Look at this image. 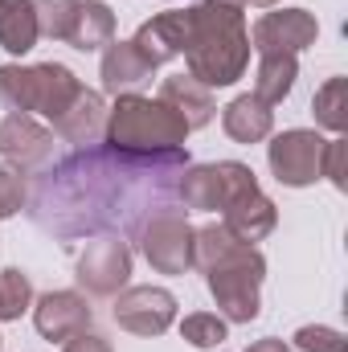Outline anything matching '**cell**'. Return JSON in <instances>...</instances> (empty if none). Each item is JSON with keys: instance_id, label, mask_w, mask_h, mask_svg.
Instances as JSON below:
<instances>
[{"instance_id": "e0dca14e", "label": "cell", "mask_w": 348, "mask_h": 352, "mask_svg": "<svg viewBox=\"0 0 348 352\" xmlns=\"http://www.w3.org/2000/svg\"><path fill=\"white\" fill-rule=\"evenodd\" d=\"M156 66L131 45V41H111V50L102 54V90L111 94H131L144 82H152Z\"/></svg>"}, {"instance_id": "8992f818", "label": "cell", "mask_w": 348, "mask_h": 352, "mask_svg": "<svg viewBox=\"0 0 348 352\" xmlns=\"http://www.w3.org/2000/svg\"><path fill=\"white\" fill-rule=\"evenodd\" d=\"M37 8V33L66 41L74 50H98L115 37V16L107 4H83V0H33Z\"/></svg>"}, {"instance_id": "9c48e42d", "label": "cell", "mask_w": 348, "mask_h": 352, "mask_svg": "<svg viewBox=\"0 0 348 352\" xmlns=\"http://www.w3.org/2000/svg\"><path fill=\"white\" fill-rule=\"evenodd\" d=\"M324 152H328V144L316 131H283L270 144V168L283 184L303 188L324 173Z\"/></svg>"}, {"instance_id": "2e32d148", "label": "cell", "mask_w": 348, "mask_h": 352, "mask_svg": "<svg viewBox=\"0 0 348 352\" xmlns=\"http://www.w3.org/2000/svg\"><path fill=\"white\" fill-rule=\"evenodd\" d=\"M226 234L234 238V242H242V246H250V242H262L270 230H274V205L262 197L259 188H246V192H238L230 205H226Z\"/></svg>"}, {"instance_id": "d4e9b609", "label": "cell", "mask_w": 348, "mask_h": 352, "mask_svg": "<svg viewBox=\"0 0 348 352\" xmlns=\"http://www.w3.org/2000/svg\"><path fill=\"white\" fill-rule=\"evenodd\" d=\"M345 94H348V82L345 78H332L328 87L316 94V119L332 131H345Z\"/></svg>"}, {"instance_id": "9a60e30c", "label": "cell", "mask_w": 348, "mask_h": 352, "mask_svg": "<svg viewBox=\"0 0 348 352\" xmlns=\"http://www.w3.org/2000/svg\"><path fill=\"white\" fill-rule=\"evenodd\" d=\"M184 41H188V8L184 12H160L152 16L148 25H140V33L131 37V45L152 62H168V58H180L184 54Z\"/></svg>"}, {"instance_id": "ba28073f", "label": "cell", "mask_w": 348, "mask_h": 352, "mask_svg": "<svg viewBox=\"0 0 348 352\" xmlns=\"http://www.w3.org/2000/svg\"><path fill=\"white\" fill-rule=\"evenodd\" d=\"M140 250L164 274L188 270L193 266V230H188L184 213L173 209V213H156L152 221H144L140 226Z\"/></svg>"}, {"instance_id": "7c38bea8", "label": "cell", "mask_w": 348, "mask_h": 352, "mask_svg": "<svg viewBox=\"0 0 348 352\" xmlns=\"http://www.w3.org/2000/svg\"><path fill=\"white\" fill-rule=\"evenodd\" d=\"M176 320V299L160 287H131L115 299V324L135 336H160Z\"/></svg>"}, {"instance_id": "cb8c5ba5", "label": "cell", "mask_w": 348, "mask_h": 352, "mask_svg": "<svg viewBox=\"0 0 348 352\" xmlns=\"http://www.w3.org/2000/svg\"><path fill=\"white\" fill-rule=\"evenodd\" d=\"M180 336H184L193 349H217V344L226 340V324H221L217 316H209V311H197V316H184Z\"/></svg>"}, {"instance_id": "5b68a950", "label": "cell", "mask_w": 348, "mask_h": 352, "mask_svg": "<svg viewBox=\"0 0 348 352\" xmlns=\"http://www.w3.org/2000/svg\"><path fill=\"white\" fill-rule=\"evenodd\" d=\"M78 94V78L58 66V62H45V66H0V102L8 111H37L45 119H58L70 98Z\"/></svg>"}, {"instance_id": "52a82bcc", "label": "cell", "mask_w": 348, "mask_h": 352, "mask_svg": "<svg viewBox=\"0 0 348 352\" xmlns=\"http://www.w3.org/2000/svg\"><path fill=\"white\" fill-rule=\"evenodd\" d=\"M246 188H259L254 184V173L246 164H197V168H184L180 176V188L176 197L184 201V209H226L238 192Z\"/></svg>"}, {"instance_id": "7a4b0ae2", "label": "cell", "mask_w": 348, "mask_h": 352, "mask_svg": "<svg viewBox=\"0 0 348 352\" xmlns=\"http://www.w3.org/2000/svg\"><path fill=\"white\" fill-rule=\"evenodd\" d=\"M184 58H188V78H197L201 87H230L234 78H242L250 62V33L242 8L226 0H205L188 8Z\"/></svg>"}, {"instance_id": "484cf974", "label": "cell", "mask_w": 348, "mask_h": 352, "mask_svg": "<svg viewBox=\"0 0 348 352\" xmlns=\"http://www.w3.org/2000/svg\"><path fill=\"white\" fill-rule=\"evenodd\" d=\"M295 344L303 352H345V336L332 332V328H299L295 332Z\"/></svg>"}, {"instance_id": "4316f807", "label": "cell", "mask_w": 348, "mask_h": 352, "mask_svg": "<svg viewBox=\"0 0 348 352\" xmlns=\"http://www.w3.org/2000/svg\"><path fill=\"white\" fill-rule=\"evenodd\" d=\"M25 176L17 168H0V217H12L25 205Z\"/></svg>"}, {"instance_id": "ac0fdd59", "label": "cell", "mask_w": 348, "mask_h": 352, "mask_svg": "<svg viewBox=\"0 0 348 352\" xmlns=\"http://www.w3.org/2000/svg\"><path fill=\"white\" fill-rule=\"evenodd\" d=\"M54 131L70 144H94L102 131H107V111H102V98L94 90L78 87V94L70 98V107L54 119Z\"/></svg>"}, {"instance_id": "30bf717a", "label": "cell", "mask_w": 348, "mask_h": 352, "mask_svg": "<svg viewBox=\"0 0 348 352\" xmlns=\"http://www.w3.org/2000/svg\"><path fill=\"white\" fill-rule=\"evenodd\" d=\"M0 156L8 164H17L21 173H37L54 156V131L21 111H8L0 119Z\"/></svg>"}, {"instance_id": "603a6c76", "label": "cell", "mask_w": 348, "mask_h": 352, "mask_svg": "<svg viewBox=\"0 0 348 352\" xmlns=\"http://www.w3.org/2000/svg\"><path fill=\"white\" fill-rule=\"evenodd\" d=\"M33 299V287L21 270H0V320H17Z\"/></svg>"}, {"instance_id": "83f0119b", "label": "cell", "mask_w": 348, "mask_h": 352, "mask_svg": "<svg viewBox=\"0 0 348 352\" xmlns=\"http://www.w3.org/2000/svg\"><path fill=\"white\" fill-rule=\"evenodd\" d=\"M66 352H111V344H107L102 336H90V332H83V336H74V340L66 344Z\"/></svg>"}, {"instance_id": "f1b7e54d", "label": "cell", "mask_w": 348, "mask_h": 352, "mask_svg": "<svg viewBox=\"0 0 348 352\" xmlns=\"http://www.w3.org/2000/svg\"><path fill=\"white\" fill-rule=\"evenodd\" d=\"M246 352H287V344L283 340H259L254 349H246Z\"/></svg>"}, {"instance_id": "f546056e", "label": "cell", "mask_w": 348, "mask_h": 352, "mask_svg": "<svg viewBox=\"0 0 348 352\" xmlns=\"http://www.w3.org/2000/svg\"><path fill=\"white\" fill-rule=\"evenodd\" d=\"M226 4H234V8H242V4H259V8H266V4H274V0H226Z\"/></svg>"}, {"instance_id": "3957f363", "label": "cell", "mask_w": 348, "mask_h": 352, "mask_svg": "<svg viewBox=\"0 0 348 352\" xmlns=\"http://www.w3.org/2000/svg\"><path fill=\"white\" fill-rule=\"evenodd\" d=\"M193 266L209 274V291L230 320L246 324L259 316V287L266 263L254 246L234 242L226 226H205L193 234Z\"/></svg>"}, {"instance_id": "44dd1931", "label": "cell", "mask_w": 348, "mask_h": 352, "mask_svg": "<svg viewBox=\"0 0 348 352\" xmlns=\"http://www.w3.org/2000/svg\"><path fill=\"white\" fill-rule=\"evenodd\" d=\"M37 8L33 0H0V45L8 54H29L37 45Z\"/></svg>"}, {"instance_id": "277c9868", "label": "cell", "mask_w": 348, "mask_h": 352, "mask_svg": "<svg viewBox=\"0 0 348 352\" xmlns=\"http://www.w3.org/2000/svg\"><path fill=\"white\" fill-rule=\"evenodd\" d=\"M102 135L111 148H123V152H168L184 144L188 123L160 98L152 102L140 94H119Z\"/></svg>"}, {"instance_id": "4fadbf2b", "label": "cell", "mask_w": 348, "mask_h": 352, "mask_svg": "<svg viewBox=\"0 0 348 352\" xmlns=\"http://www.w3.org/2000/svg\"><path fill=\"white\" fill-rule=\"evenodd\" d=\"M312 41H316V16L307 8L266 12L254 25V50L259 54H299Z\"/></svg>"}, {"instance_id": "ffe728a7", "label": "cell", "mask_w": 348, "mask_h": 352, "mask_svg": "<svg viewBox=\"0 0 348 352\" xmlns=\"http://www.w3.org/2000/svg\"><path fill=\"white\" fill-rule=\"evenodd\" d=\"M221 123H226L230 140H238V144H259V140H266V135H270L274 115H270V107H266L262 98H254V94H242V98H234V102L226 107Z\"/></svg>"}, {"instance_id": "8fae6325", "label": "cell", "mask_w": 348, "mask_h": 352, "mask_svg": "<svg viewBox=\"0 0 348 352\" xmlns=\"http://www.w3.org/2000/svg\"><path fill=\"white\" fill-rule=\"evenodd\" d=\"M127 274H131V250L119 234H102L78 258V283L90 295H119Z\"/></svg>"}, {"instance_id": "6da1fadb", "label": "cell", "mask_w": 348, "mask_h": 352, "mask_svg": "<svg viewBox=\"0 0 348 352\" xmlns=\"http://www.w3.org/2000/svg\"><path fill=\"white\" fill-rule=\"evenodd\" d=\"M188 168L184 148L168 152H123V148H83L33 180L25 192L29 217L62 238L87 234H140L144 221L176 209V188Z\"/></svg>"}, {"instance_id": "5bb4252c", "label": "cell", "mask_w": 348, "mask_h": 352, "mask_svg": "<svg viewBox=\"0 0 348 352\" xmlns=\"http://www.w3.org/2000/svg\"><path fill=\"white\" fill-rule=\"evenodd\" d=\"M33 320H37V332L45 340H74V336H83L90 328V307L87 299L74 295V291H50L37 303Z\"/></svg>"}, {"instance_id": "d6986e66", "label": "cell", "mask_w": 348, "mask_h": 352, "mask_svg": "<svg viewBox=\"0 0 348 352\" xmlns=\"http://www.w3.org/2000/svg\"><path fill=\"white\" fill-rule=\"evenodd\" d=\"M160 102H168L176 115L188 123V131L193 127H205L209 119H213V98H209V87H201L197 78H184V74H176V78H164V87H160Z\"/></svg>"}, {"instance_id": "7402d4cb", "label": "cell", "mask_w": 348, "mask_h": 352, "mask_svg": "<svg viewBox=\"0 0 348 352\" xmlns=\"http://www.w3.org/2000/svg\"><path fill=\"white\" fill-rule=\"evenodd\" d=\"M295 87V54H262L259 78H254V98H262L266 107L283 102Z\"/></svg>"}]
</instances>
